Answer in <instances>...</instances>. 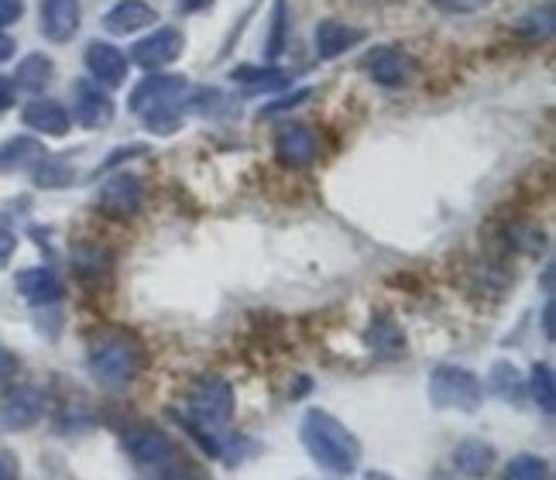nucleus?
I'll return each mask as SVG.
<instances>
[{
    "instance_id": "obj_31",
    "label": "nucleus",
    "mask_w": 556,
    "mask_h": 480,
    "mask_svg": "<svg viewBox=\"0 0 556 480\" xmlns=\"http://www.w3.org/2000/svg\"><path fill=\"white\" fill-rule=\"evenodd\" d=\"M162 480H210V473L197 464H189V460H173L165 467Z\"/></svg>"
},
{
    "instance_id": "obj_1",
    "label": "nucleus",
    "mask_w": 556,
    "mask_h": 480,
    "mask_svg": "<svg viewBox=\"0 0 556 480\" xmlns=\"http://www.w3.org/2000/svg\"><path fill=\"white\" fill-rule=\"evenodd\" d=\"M299 443L309 453V460L330 477H351L361 464L357 435L324 408H306L299 419Z\"/></svg>"
},
{
    "instance_id": "obj_4",
    "label": "nucleus",
    "mask_w": 556,
    "mask_h": 480,
    "mask_svg": "<svg viewBox=\"0 0 556 480\" xmlns=\"http://www.w3.org/2000/svg\"><path fill=\"white\" fill-rule=\"evenodd\" d=\"M233 388L227 378L220 375H203L189 384V395H186V412L182 416L200 422L213 432H220L224 426H230L233 419Z\"/></svg>"
},
{
    "instance_id": "obj_21",
    "label": "nucleus",
    "mask_w": 556,
    "mask_h": 480,
    "mask_svg": "<svg viewBox=\"0 0 556 480\" xmlns=\"http://www.w3.org/2000/svg\"><path fill=\"white\" fill-rule=\"evenodd\" d=\"M46 159V148H41L31 135H21L0 144V172H17V168H28L38 165Z\"/></svg>"
},
{
    "instance_id": "obj_12",
    "label": "nucleus",
    "mask_w": 556,
    "mask_h": 480,
    "mask_svg": "<svg viewBox=\"0 0 556 480\" xmlns=\"http://www.w3.org/2000/svg\"><path fill=\"white\" fill-rule=\"evenodd\" d=\"M73 117L79 127H87V130H100L114 121V100L106 97L97 83L90 79H79L73 86Z\"/></svg>"
},
{
    "instance_id": "obj_8",
    "label": "nucleus",
    "mask_w": 556,
    "mask_h": 480,
    "mask_svg": "<svg viewBox=\"0 0 556 480\" xmlns=\"http://www.w3.org/2000/svg\"><path fill=\"white\" fill-rule=\"evenodd\" d=\"M186 52V38L179 28H159L148 38H141L131 49V62L141 65L144 73H159L165 65H173Z\"/></svg>"
},
{
    "instance_id": "obj_28",
    "label": "nucleus",
    "mask_w": 556,
    "mask_h": 480,
    "mask_svg": "<svg viewBox=\"0 0 556 480\" xmlns=\"http://www.w3.org/2000/svg\"><path fill=\"white\" fill-rule=\"evenodd\" d=\"M233 83H248L251 90H278V86L289 83V73L282 70H254V65H241L233 70Z\"/></svg>"
},
{
    "instance_id": "obj_29",
    "label": "nucleus",
    "mask_w": 556,
    "mask_h": 480,
    "mask_svg": "<svg viewBox=\"0 0 556 480\" xmlns=\"http://www.w3.org/2000/svg\"><path fill=\"white\" fill-rule=\"evenodd\" d=\"M286 28H289V8L286 0H275L271 8V38H268V59H278L286 52Z\"/></svg>"
},
{
    "instance_id": "obj_26",
    "label": "nucleus",
    "mask_w": 556,
    "mask_h": 480,
    "mask_svg": "<svg viewBox=\"0 0 556 480\" xmlns=\"http://www.w3.org/2000/svg\"><path fill=\"white\" fill-rule=\"evenodd\" d=\"M31 179H35V186H41V189H66V186H73V168L66 165V162H59V159H41L38 165H35V172H31Z\"/></svg>"
},
{
    "instance_id": "obj_10",
    "label": "nucleus",
    "mask_w": 556,
    "mask_h": 480,
    "mask_svg": "<svg viewBox=\"0 0 556 480\" xmlns=\"http://www.w3.org/2000/svg\"><path fill=\"white\" fill-rule=\"evenodd\" d=\"M189 90L186 76H176V73H155V76H144L131 97H127V106L141 117L144 111H152V106H162V103H176L182 93Z\"/></svg>"
},
{
    "instance_id": "obj_13",
    "label": "nucleus",
    "mask_w": 556,
    "mask_h": 480,
    "mask_svg": "<svg viewBox=\"0 0 556 480\" xmlns=\"http://www.w3.org/2000/svg\"><path fill=\"white\" fill-rule=\"evenodd\" d=\"M14 292L28 305H35V310H41V305H55L66 295V286H62V278L52 268L38 265V268H25L14 275Z\"/></svg>"
},
{
    "instance_id": "obj_34",
    "label": "nucleus",
    "mask_w": 556,
    "mask_h": 480,
    "mask_svg": "<svg viewBox=\"0 0 556 480\" xmlns=\"http://www.w3.org/2000/svg\"><path fill=\"white\" fill-rule=\"evenodd\" d=\"M131 155H144V148H141V144H131V148H117V151H111V155H106V162L97 165L93 176H103V172H111L114 165H121L124 159H131Z\"/></svg>"
},
{
    "instance_id": "obj_5",
    "label": "nucleus",
    "mask_w": 556,
    "mask_h": 480,
    "mask_svg": "<svg viewBox=\"0 0 556 480\" xmlns=\"http://www.w3.org/2000/svg\"><path fill=\"white\" fill-rule=\"evenodd\" d=\"M121 446H124L127 456H131V464L144 467V470H165L173 460H179L176 440L165 429H159V426H135V429H127Z\"/></svg>"
},
{
    "instance_id": "obj_9",
    "label": "nucleus",
    "mask_w": 556,
    "mask_h": 480,
    "mask_svg": "<svg viewBox=\"0 0 556 480\" xmlns=\"http://www.w3.org/2000/svg\"><path fill=\"white\" fill-rule=\"evenodd\" d=\"M416 70H419L416 59L395 46H378L365 55V73L378 86H405L416 76Z\"/></svg>"
},
{
    "instance_id": "obj_18",
    "label": "nucleus",
    "mask_w": 556,
    "mask_h": 480,
    "mask_svg": "<svg viewBox=\"0 0 556 480\" xmlns=\"http://www.w3.org/2000/svg\"><path fill=\"white\" fill-rule=\"evenodd\" d=\"M159 14L144 0H117V4L103 14V28L111 35H135L148 25H155Z\"/></svg>"
},
{
    "instance_id": "obj_32",
    "label": "nucleus",
    "mask_w": 556,
    "mask_h": 480,
    "mask_svg": "<svg viewBox=\"0 0 556 480\" xmlns=\"http://www.w3.org/2000/svg\"><path fill=\"white\" fill-rule=\"evenodd\" d=\"M433 4L443 11V14H478L484 8H491L495 0H433Z\"/></svg>"
},
{
    "instance_id": "obj_33",
    "label": "nucleus",
    "mask_w": 556,
    "mask_h": 480,
    "mask_svg": "<svg viewBox=\"0 0 556 480\" xmlns=\"http://www.w3.org/2000/svg\"><path fill=\"white\" fill-rule=\"evenodd\" d=\"M21 14H25V0H0V31L17 25Z\"/></svg>"
},
{
    "instance_id": "obj_17",
    "label": "nucleus",
    "mask_w": 556,
    "mask_h": 480,
    "mask_svg": "<svg viewBox=\"0 0 556 480\" xmlns=\"http://www.w3.org/2000/svg\"><path fill=\"white\" fill-rule=\"evenodd\" d=\"M368 35L365 28H354L348 25V21H337V17H327V21H319L316 31H313V46H316V55L319 59H340L344 52H351L354 46H361Z\"/></svg>"
},
{
    "instance_id": "obj_16",
    "label": "nucleus",
    "mask_w": 556,
    "mask_h": 480,
    "mask_svg": "<svg viewBox=\"0 0 556 480\" xmlns=\"http://www.w3.org/2000/svg\"><path fill=\"white\" fill-rule=\"evenodd\" d=\"M83 62H87V73L97 79V86H124L127 79V55L111 46V41H90L87 52H83Z\"/></svg>"
},
{
    "instance_id": "obj_27",
    "label": "nucleus",
    "mask_w": 556,
    "mask_h": 480,
    "mask_svg": "<svg viewBox=\"0 0 556 480\" xmlns=\"http://www.w3.org/2000/svg\"><path fill=\"white\" fill-rule=\"evenodd\" d=\"M141 121H144V127L152 130V135H176L179 130V124H182V106H179V100L176 103H162V106H152V111H144L141 114Z\"/></svg>"
},
{
    "instance_id": "obj_25",
    "label": "nucleus",
    "mask_w": 556,
    "mask_h": 480,
    "mask_svg": "<svg viewBox=\"0 0 556 480\" xmlns=\"http://www.w3.org/2000/svg\"><path fill=\"white\" fill-rule=\"evenodd\" d=\"M532 399H536V405L546 412V416H553L556 408V384H553V367L549 364H532V375L526 378Z\"/></svg>"
},
{
    "instance_id": "obj_22",
    "label": "nucleus",
    "mask_w": 556,
    "mask_h": 480,
    "mask_svg": "<svg viewBox=\"0 0 556 480\" xmlns=\"http://www.w3.org/2000/svg\"><path fill=\"white\" fill-rule=\"evenodd\" d=\"M488 384L502 402H522L526 399V378L511 361H495L488 370Z\"/></svg>"
},
{
    "instance_id": "obj_20",
    "label": "nucleus",
    "mask_w": 556,
    "mask_h": 480,
    "mask_svg": "<svg viewBox=\"0 0 556 480\" xmlns=\"http://www.w3.org/2000/svg\"><path fill=\"white\" fill-rule=\"evenodd\" d=\"M55 76V62L46 52H31L17 62V73H14V86L17 90H28V93H41Z\"/></svg>"
},
{
    "instance_id": "obj_24",
    "label": "nucleus",
    "mask_w": 556,
    "mask_h": 480,
    "mask_svg": "<svg viewBox=\"0 0 556 480\" xmlns=\"http://www.w3.org/2000/svg\"><path fill=\"white\" fill-rule=\"evenodd\" d=\"M368 343L375 346V354H384V357H399V354H405V337H402L399 326L389 323V319L371 323Z\"/></svg>"
},
{
    "instance_id": "obj_7",
    "label": "nucleus",
    "mask_w": 556,
    "mask_h": 480,
    "mask_svg": "<svg viewBox=\"0 0 556 480\" xmlns=\"http://www.w3.org/2000/svg\"><path fill=\"white\" fill-rule=\"evenodd\" d=\"M144 203V186L138 176H111L103 182L100 195H97V210L103 216H111V220H127V216H135Z\"/></svg>"
},
{
    "instance_id": "obj_35",
    "label": "nucleus",
    "mask_w": 556,
    "mask_h": 480,
    "mask_svg": "<svg viewBox=\"0 0 556 480\" xmlns=\"http://www.w3.org/2000/svg\"><path fill=\"white\" fill-rule=\"evenodd\" d=\"M14 251H17V233L8 230V227H0V271L11 265Z\"/></svg>"
},
{
    "instance_id": "obj_30",
    "label": "nucleus",
    "mask_w": 556,
    "mask_h": 480,
    "mask_svg": "<svg viewBox=\"0 0 556 480\" xmlns=\"http://www.w3.org/2000/svg\"><path fill=\"white\" fill-rule=\"evenodd\" d=\"M313 97V90H295L292 97H278L275 103H268V106H262L258 111V117H275V114H286V111H295L299 103H306Z\"/></svg>"
},
{
    "instance_id": "obj_3",
    "label": "nucleus",
    "mask_w": 556,
    "mask_h": 480,
    "mask_svg": "<svg viewBox=\"0 0 556 480\" xmlns=\"http://www.w3.org/2000/svg\"><path fill=\"white\" fill-rule=\"evenodd\" d=\"M433 408H457V412H478L484 402V384L475 370L460 364H437L426 384Z\"/></svg>"
},
{
    "instance_id": "obj_42",
    "label": "nucleus",
    "mask_w": 556,
    "mask_h": 480,
    "mask_svg": "<svg viewBox=\"0 0 556 480\" xmlns=\"http://www.w3.org/2000/svg\"><path fill=\"white\" fill-rule=\"evenodd\" d=\"M365 480H395V477H389V473H381V470H368V473H365Z\"/></svg>"
},
{
    "instance_id": "obj_36",
    "label": "nucleus",
    "mask_w": 556,
    "mask_h": 480,
    "mask_svg": "<svg viewBox=\"0 0 556 480\" xmlns=\"http://www.w3.org/2000/svg\"><path fill=\"white\" fill-rule=\"evenodd\" d=\"M21 370V361L11 354V351H4V346H0V381H8V378H14Z\"/></svg>"
},
{
    "instance_id": "obj_14",
    "label": "nucleus",
    "mask_w": 556,
    "mask_h": 480,
    "mask_svg": "<svg viewBox=\"0 0 556 480\" xmlns=\"http://www.w3.org/2000/svg\"><path fill=\"white\" fill-rule=\"evenodd\" d=\"M21 124L35 135H46V138H66L70 127H73V114L62 106L59 100L49 97H35L25 111H21Z\"/></svg>"
},
{
    "instance_id": "obj_15",
    "label": "nucleus",
    "mask_w": 556,
    "mask_h": 480,
    "mask_svg": "<svg viewBox=\"0 0 556 480\" xmlns=\"http://www.w3.org/2000/svg\"><path fill=\"white\" fill-rule=\"evenodd\" d=\"M38 28L49 41L62 46L79 31V21H83V4L79 0H41V11H38Z\"/></svg>"
},
{
    "instance_id": "obj_41",
    "label": "nucleus",
    "mask_w": 556,
    "mask_h": 480,
    "mask_svg": "<svg viewBox=\"0 0 556 480\" xmlns=\"http://www.w3.org/2000/svg\"><path fill=\"white\" fill-rule=\"evenodd\" d=\"M543 333H546V340H553V299H546V305H543Z\"/></svg>"
},
{
    "instance_id": "obj_6",
    "label": "nucleus",
    "mask_w": 556,
    "mask_h": 480,
    "mask_svg": "<svg viewBox=\"0 0 556 480\" xmlns=\"http://www.w3.org/2000/svg\"><path fill=\"white\" fill-rule=\"evenodd\" d=\"M46 408H49L46 391L35 384H14L8 395L0 399V422L14 432H25L46 419Z\"/></svg>"
},
{
    "instance_id": "obj_37",
    "label": "nucleus",
    "mask_w": 556,
    "mask_h": 480,
    "mask_svg": "<svg viewBox=\"0 0 556 480\" xmlns=\"http://www.w3.org/2000/svg\"><path fill=\"white\" fill-rule=\"evenodd\" d=\"M21 477V467L11 453H0V480H17Z\"/></svg>"
},
{
    "instance_id": "obj_38",
    "label": "nucleus",
    "mask_w": 556,
    "mask_h": 480,
    "mask_svg": "<svg viewBox=\"0 0 556 480\" xmlns=\"http://www.w3.org/2000/svg\"><path fill=\"white\" fill-rule=\"evenodd\" d=\"M14 106V83L8 76H0V111H11Z\"/></svg>"
},
{
    "instance_id": "obj_23",
    "label": "nucleus",
    "mask_w": 556,
    "mask_h": 480,
    "mask_svg": "<svg viewBox=\"0 0 556 480\" xmlns=\"http://www.w3.org/2000/svg\"><path fill=\"white\" fill-rule=\"evenodd\" d=\"M502 480H549V464L540 453H519L511 456L502 470Z\"/></svg>"
},
{
    "instance_id": "obj_40",
    "label": "nucleus",
    "mask_w": 556,
    "mask_h": 480,
    "mask_svg": "<svg viewBox=\"0 0 556 480\" xmlns=\"http://www.w3.org/2000/svg\"><path fill=\"white\" fill-rule=\"evenodd\" d=\"M14 49H17V46H14V38L0 31V62H8V59L14 55Z\"/></svg>"
},
{
    "instance_id": "obj_11",
    "label": "nucleus",
    "mask_w": 556,
    "mask_h": 480,
    "mask_svg": "<svg viewBox=\"0 0 556 480\" xmlns=\"http://www.w3.org/2000/svg\"><path fill=\"white\" fill-rule=\"evenodd\" d=\"M319 155V141L313 135V127L306 124H286L275 135V159L289 168H306Z\"/></svg>"
},
{
    "instance_id": "obj_39",
    "label": "nucleus",
    "mask_w": 556,
    "mask_h": 480,
    "mask_svg": "<svg viewBox=\"0 0 556 480\" xmlns=\"http://www.w3.org/2000/svg\"><path fill=\"white\" fill-rule=\"evenodd\" d=\"M210 4H213V0H179V11L182 14H197V11H203Z\"/></svg>"
},
{
    "instance_id": "obj_19",
    "label": "nucleus",
    "mask_w": 556,
    "mask_h": 480,
    "mask_svg": "<svg viewBox=\"0 0 556 480\" xmlns=\"http://www.w3.org/2000/svg\"><path fill=\"white\" fill-rule=\"evenodd\" d=\"M491 467H495V446L484 443V440H464L457 443L454 450V470L470 477V480H481L491 473Z\"/></svg>"
},
{
    "instance_id": "obj_2",
    "label": "nucleus",
    "mask_w": 556,
    "mask_h": 480,
    "mask_svg": "<svg viewBox=\"0 0 556 480\" xmlns=\"http://www.w3.org/2000/svg\"><path fill=\"white\" fill-rule=\"evenodd\" d=\"M144 367V346L135 333L127 330H103L90 340L87 370L100 388H127L138 381Z\"/></svg>"
}]
</instances>
